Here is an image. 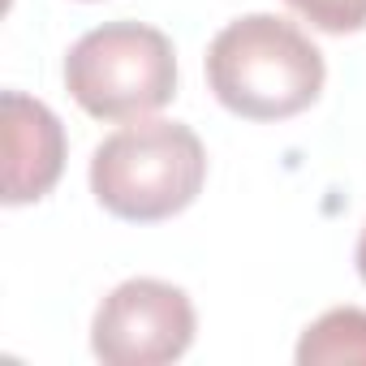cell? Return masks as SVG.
Segmentation results:
<instances>
[{
  "label": "cell",
  "instance_id": "cell-1",
  "mask_svg": "<svg viewBox=\"0 0 366 366\" xmlns=\"http://www.w3.org/2000/svg\"><path fill=\"white\" fill-rule=\"evenodd\" d=\"M323 52L276 14H246L207 48L212 95L246 121H289L323 95Z\"/></svg>",
  "mask_w": 366,
  "mask_h": 366
},
{
  "label": "cell",
  "instance_id": "cell-2",
  "mask_svg": "<svg viewBox=\"0 0 366 366\" xmlns=\"http://www.w3.org/2000/svg\"><path fill=\"white\" fill-rule=\"evenodd\" d=\"M207 181V151L181 121H129L91 155L95 203L129 224H159L181 216Z\"/></svg>",
  "mask_w": 366,
  "mask_h": 366
},
{
  "label": "cell",
  "instance_id": "cell-3",
  "mask_svg": "<svg viewBox=\"0 0 366 366\" xmlns=\"http://www.w3.org/2000/svg\"><path fill=\"white\" fill-rule=\"evenodd\" d=\"M65 91L95 121H142L177 95V52L147 22H104L69 48Z\"/></svg>",
  "mask_w": 366,
  "mask_h": 366
},
{
  "label": "cell",
  "instance_id": "cell-4",
  "mask_svg": "<svg viewBox=\"0 0 366 366\" xmlns=\"http://www.w3.org/2000/svg\"><path fill=\"white\" fill-rule=\"evenodd\" d=\"M199 315L186 289L155 276L121 280L91 319V353L108 366H164L186 357Z\"/></svg>",
  "mask_w": 366,
  "mask_h": 366
},
{
  "label": "cell",
  "instance_id": "cell-5",
  "mask_svg": "<svg viewBox=\"0 0 366 366\" xmlns=\"http://www.w3.org/2000/svg\"><path fill=\"white\" fill-rule=\"evenodd\" d=\"M0 125H5V199L26 207L52 194L65 172V125L61 117L22 91L0 95Z\"/></svg>",
  "mask_w": 366,
  "mask_h": 366
},
{
  "label": "cell",
  "instance_id": "cell-6",
  "mask_svg": "<svg viewBox=\"0 0 366 366\" xmlns=\"http://www.w3.org/2000/svg\"><path fill=\"white\" fill-rule=\"evenodd\" d=\"M336 362H366V310L336 306L319 315L297 340V366H336Z\"/></svg>",
  "mask_w": 366,
  "mask_h": 366
},
{
  "label": "cell",
  "instance_id": "cell-7",
  "mask_svg": "<svg viewBox=\"0 0 366 366\" xmlns=\"http://www.w3.org/2000/svg\"><path fill=\"white\" fill-rule=\"evenodd\" d=\"M285 5L323 35L366 31V0H285Z\"/></svg>",
  "mask_w": 366,
  "mask_h": 366
},
{
  "label": "cell",
  "instance_id": "cell-8",
  "mask_svg": "<svg viewBox=\"0 0 366 366\" xmlns=\"http://www.w3.org/2000/svg\"><path fill=\"white\" fill-rule=\"evenodd\" d=\"M353 263H357V276H362V285H366V229H362V237H357V254H353Z\"/></svg>",
  "mask_w": 366,
  "mask_h": 366
}]
</instances>
